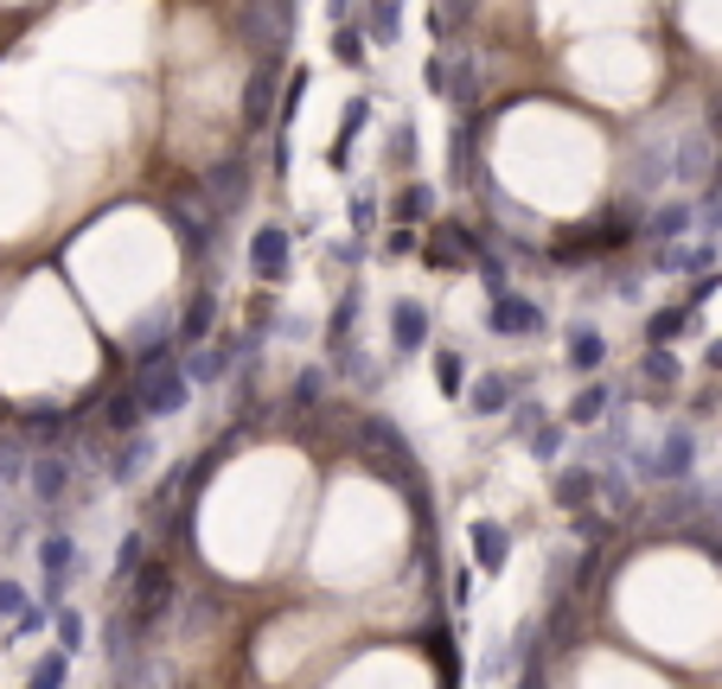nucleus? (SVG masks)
Listing matches in <instances>:
<instances>
[{
	"label": "nucleus",
	"instance_id": "f257e3e1",
	"mask_svg": "<svg viewBox=\"0 0 722 689\" xmlns=\"http://www.w3.org/2000/svg\"><path fill=\"white\" fill-rule=\"evenodd\" d=\"M256 268H268V275L282 268V237H275V230H268L263 243H256Z\"/></svg>",
	"mask_w": 722,
	"mask_h": 689
}]
</instances>
